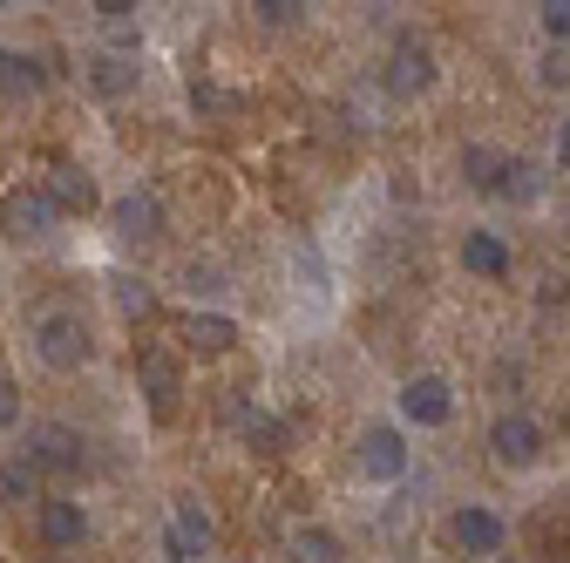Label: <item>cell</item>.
<instances>
[{"label":"cell","mask_w":570,"mask_h":563,"mask_svg":"<svg viewBox=\"0 0 570 563\" xmlns=\"http://www.w3.org/2000/svg\"><path fill=\"white\" fill-rule=\"evenodd\" d=\"M35 360L48 367V374H82L89 367V354H96V339H89V319L82 313H68V306H48V313H35Z\"/></svg>","instance_id":"cell-1"},{"label":"cell","mask_w":570,"mask_h":563,"mask_svg":"<svg viewBox=\"0 0 570 563\" xmlns=\"http://www.w3.org/2000/svg\"><path fill=\"white\" fill-rule=\"evenodd\" d=\"M407 428H401V421H367V428L361 435H353V468H361V482H401L407 475Z\"/></svg>","instance_id":"cell-2"},{"label":"cell","mask_w":570,"mask_h":563,"mask_svg":"<svg viewBox=\"0 0 570 563\" xmlns=\"http://www.w3.org/2000/svg\"><path fill=\"white\" fill-rule=\"evenodd\" d=\"M394 414H401V428H449L455 421V387L442 374H407L394 387Z\"/></svg>","instance_id":"cell-3"},{"label":"cell","mask_w":570,"mask_h":563,"mask_svg":"<svg viewBox=\"0 0 570 563\" xmlns=\"http://www.w3.org/2000/svg\"><path fill=\"white\" fill-rule=\"evenodd\" d=\"M543 421L537 414H523V407H503V414H495L489 421V455L495 462H503V468H537L543 462Z\"/></svg>","instance_id":"cell-4"},{"label":"cell","mask_w":570,"mask_h":563,"mask_svg":"<svg viewBox=\"0 0 570 563\" xmlns=\"http://www.w3.org/2000/svg\"><path fill=\"white\" fill-rule=\"evenodd\" d=\"M55 225H61V210L41 190V177L35 184H14L8 197H0V231H8V238H48Z\"/></svg>","instance_id":"cell-5"},{"label":"cell","mask_w":570,"mask_h":563,"mask_svg":"<svg viewBox=\"0 0 570 563\" xmlns=\"http://www.w3.org/2000/svg\"><path fill=\"white\" fill-rule=\"evenodd\" d=\"M449 543H455L462 556H503L510 523L495 516L489 503H455V510H449Z\"/></svg>","instance_id":"cell-6"},{"label":"cell","mask_w":570,"mask_h":563,"mask_svg":"<svg viewBox=\"0 0 570 563\" xmlns=\"http://www.w3.org/2000/svg\"><path fill=\"white\" fill-rule=\"evenodd\" d=\"M387 96L394 102H414V96H428V89H435V48H428V41H414V34H401L394 41V55H387Z\"/></svg>","instance_id":"cell-7"},{"label":"cell","mask_w":570,"mask_h":563,"mask_svg":"<svg viewBox=\"0 0 570 563\" xmlns=\"http://www.w3.org/2000/svg\"><path fill=\"white\" fill-rule=\"evenodd\" d=\"M109 231L122 238V245H157L164 238V197L157 190H122L116 204H109Z\"/></svg>","instance_id":"cell-8"},{"label":"cell","mask_w":570,"mask_h":563,"mask_svg":"<svg viewBox=\"0 0 570 563\" xmlns=\"http://www.w3.org/2000/svg\"><path fill=\"white\" fill-rule=\"evenodd\" d=\"M136 381H142V401H150V421H177V401H184V374L164 346H142L136 354Z\"/></svg>","instance_id":"cell-9"},{"label":"cell","mask_w":570,"mask_h":563,"mask_svg":"<svg viewBox=\"0 0 570 563\" xmlns=\"http://www.w3.org/2000/svg\"><path fill=\"white\" fill-rule=\"evenodd\" d=\"M35 530H41L48 550H82L89 543V503H76V496H41L35 503Z\"/></svg>","instance_id":"cell-10"},{"label":"cell","mask_w":570,"mask_h":563,"mask_svg":"<svg viewBox=\"0 0 570 563\" xmlns=\"http://www.w3.org/2000/svg\"><path fill=\"white\" fill-rule=\"evenodd\" d=\"M41 190L55 197V210H61V218H89V210H102V190H96V177H89V170H76V164H55V170L41 177Z\"/></svg>","instance_id":"cell-11"},{"label":"cell","mask_w":570,"mask_h":563,"mask_svg":"<svg viewBox=\"0 0 570 563\" xmlns=\"http://www.w3.org/2000/svg\"><path fill=\"white\" fill-rule=\"evenodd\" d=\"M28 462H35V475H48V468H55V475H76V468H82V435L41 421L35 442H28Z\"/></svg>","instance_id":"cell-12"},{"label":"cell","mask_w":570,"mask_h":563,"mask_svg":"<svg viewBox=\"0 0 570 563\" xmlns=\"http://www.w3.org/2000/svg\"><path fill=\"white\" fill-rule=\"evenodd\" d=\"M164 536H177V543H184V550L204 563V556H210V543H218V516H210L197 496H177V503H170V523H164Z\"/></svg>","instance_id":"cell-13"},{"label":"cell","mask_w":570,"mask_h":563,"mask_svg":"<svg viewBox=\"0 0 570 563\" xmlns=\"http://www.w3.org/2000/svg\"><path fill=\"white\" fill-rule=\"evenodd\" d=\"M184 346H190V354H204V360H218V354H232V346H238V319L232 313H210V306H190Z\"/></svg>","instance_id":"cell-14"},{"label":"cell","mask_w":570,"mask_h":563,"mask_svg":"<svg viewBox=\"0 0 570 563\" xmlns=\"http://www.w3.org/2000/svg\"><path fill=\"white\" fill-rule=\"evenodd\" d=\"M96 14V34H102V55H142V14L129 8V0H102Z\"/></svg>","instance_id":"cell-15"},{"label":"cell","mask_w":570,"mask_h":563,"mask_svg":"<svg viewBox=\"0 0 570 563\" xmlns=\"http://www.w3.org/2000/svg\"><path fill=\"white\" fill-rule=\"evenodd\" d=\"M510 265H517V251L503 245V238H495V231H462V271L469 278H489V286H495V278H510Z\"/></svg>","instance_id":"cell-16"},{"label":"cell","mask_w":570,"mask_h":563,"mask_svg":"<svg viewBox=\"0 0 570 563\" xmlns=\"http://www.w3.org/2000/svg\"><path fill=\"white\" fill-rule=\"evenodd\" d=\"M82 76H89V89H96V96H109V102H116V96H129V89L142 82V55H102V48H96Z\"/></svg>","instance_id":"cell-17"},{"label":"cell","mask_w":570,"mask_h":563,"mask_svg":"<svg viewBox=\"0 0 570 563\" xmlns=\"http://www.w3.org/2000/svg\"><path fill=\"white\" fill-rule=\"evenodd\" d=\"M41 89H48V68H41V55L0 48V96H8V102H28V96H41Z\"/></svg>","instance_id":"cell-18"},{"label":"cell","mask_w":570,"mask_h":563,"mask_svg":"<svg viewBox=\"0 0 570 563\" xmlns=\"http://www.w3.org/2000/svg\"><path fill=\"white\" fill-rule=\"evenodd\" d=\"M503 170H510V157L495 150V144H469V150H462V177H469V190H482V197L503 190Z\"/></svg>","instance_id":"cell-19"},{"label":"cell","mask_w":570,"mask_h":563,"mask_svg":"<svg viewBox=\"0 0 570 563\" xmlns=\"http://www.w3.org/2000/svg\"><path fill=\"white\" fill-rule=\"evenodd\" d=\"M285 556H293V563H346V543H340L326 523H306V530H293Z\"/></svg>","instance_id":"cell-20"},{"label":"cell","mask_w":570,"mask_h":563,"mask_svg":"<svg viewBox=\"0 0 570 563\" xmlns=\"http://www.w3.org/2000/svg\"><path fill=\"white\" fill-rule=\"evenodd\" d=\"M232 428H238V442H252L258 455H278L285 448V428H278V421L252 401V407H238V421H232Z\"/></svg>","instance_id":"cell-21"},{"label":"cell","mask_w":570,"mask_h":563,"mask_svg":"<svg viewBox=\"0 0 570 563\" xmlns=\"http://www.w3.org/2000/svg\"><path fill=\"white\" fill-rule=\"evenodd\" d=\"M35 488H41V475H35L28 455H14L8 468H0V496H8V503H35Z\"/></svg>","instance_id":"cell-22"},{"label":"cell","mask_w":570,"mask_h":563,"mask_svg":"<svg viewBox=\"0 0 570 563\" xmlns=\"http://www.w3.org/2000/svg\"><path fill=\"white\" fill-rule=\"evenodd\" d=\"M495 197H510V204H537V197H543V177H537L530 164H517V157H510V170H503V190H495Z\"/></svg>","instance_id":"cell-23"},{"label":"cell","mask_w":570,"mask_h":563,"mask_svg":"<svg viewBox=\"0 0 570 563\" xmlns=\"http://www.w3.org/2000/svg\"><path fill=\"white\" fill-rule=\"evenodd\" d=\"M184 96H190V109H197L204 122H210V116H225V109H232V96H225L218 82H210V76H204V68H197V76H190V89H184Z\"/></svg>","instance_id":"cell-24"},{"label":"cell","mask_w":570,"mask_h":563,"mask_svg":"<svg viewBox=\"0 0 570 563\" xmlns=\"http://www.w3.org/2000/svg\"><path fill=\"white\" fill-rule=\"evenodd\" d=\"M537 28H543V41L570 48V0H543V8H537Z\"/></svg>","instance_id":"cell-25"},{"label":"cell","mask_w":570,"mask_h":563,"mask_svg":"<svg viewBox=\"0 0 570 563\" xmlns=\"http://www.w3.org/2000/svg\"><path fill=\"white\" fill-rule=\"evenodd\" d=\"M116 306L129 313V319H150V306H157V293L142 286V278H116Z\"/></svg>","instance_id":"cell-26"},{"label":"cell","mask_w":570,"mask_h":563,"mask_svg":"<svg viewBox=\"0 0 570 563\" xmlns=\"http://www.w3.org/2000/svg\"><path fill=\"white\" fill-rule=\"evenodd\" d=\"M184 286H190V299H210V293H225V271L190 258V265H184Z\"/></svg>","instance_id":"cell-27"},{"label":"cell","mask_w":570,"mask_h":563,"mask_svg":"<svg viewBox=\"0 0 570 563\" xmlns=\"http://www.w3.org/2000/svg\"><path fill=\"white\" fill-rule=\"evenodd\" d=\"M252 14H258L265 28H293V21H299L306 8H299V0H258V8H252Z\"/></svg>","instance_id":"cell-28"},{"label":"cell","mask_w":570,"mask_h":563,"mask_svg":"<svg viewBox=\"0 0 570 563\" xmlns=\"http://www.w3.org/2000/svg\"><path fill=\"white\" fill-rule=\"evenodd\" d=\"M14 428H21V387L0 374V435H14Z\"/></svg>","instance_id":"cell-29"},{"label":"cell","mask_w":570,"mask_h":563,"mask_svg":"<svg viewBox=\"0 0 570 563\" xmlns=\"http://www.w3.org/2000/svg\"><path fill=\"white\" fill-rule=\"evenodd\" d=\"M164 556H170V563H197V556H190V550H184L177 536H164Z\"/></svg>","instance_id":"cell-30"}]
</instances>
